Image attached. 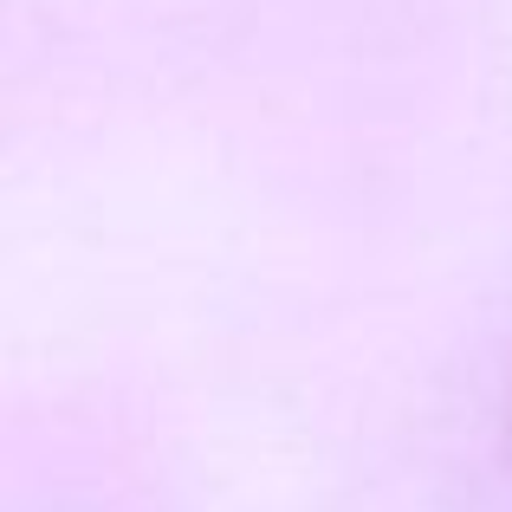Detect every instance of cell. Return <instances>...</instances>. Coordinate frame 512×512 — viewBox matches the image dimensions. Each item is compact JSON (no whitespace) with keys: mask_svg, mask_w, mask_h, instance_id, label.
Segmentation results:
<instances>
[{"mask_svg":"<svg viewBox=\"0 0 512 512\" xmlns=\"http://www.w3.org/2000/svg\"><path fill=\"white\" fill-rule=\"evenodd\" d=\"M467 512H512V370L467 448Z\"/></svg>","mask_w":512,"mask_h":512,"instance_id":"6da1fadb","label":"cell"}]
</instances>
